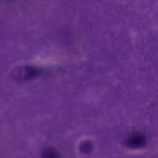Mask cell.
I'll return each mask as SVG.
<instances>
[{
	"label": "cell",
	"mask_w": 158,
	"mask_h": 158,
	"mask_svg": "<svg viewBox=\"0 0 158 158\" xmlns=\"http://www.w3.org/2000/svg\"><path fill=\"white\" fill-rule=\"evenodd\" d=\"M39 73V70L36 68L27 67L25 69L22 77L24 79H30L38 76Z\"/></svg>",
	"instance_id": "2"
},
{
	"label": "cell",
	"mask_w": 158,
	"mask_h": 158,
	"mask_svg": "<svg viewBox=\"0 0 158 158\" xmlns=\"http://www.w3.org/2000/svg\"><path fill=\"white\" fill-rule=\"evenodd\" d=\"M146 144L145 136L140 133H136L130 136L126 141V144L130 148H141Z\"/></svg>",
	"instance_id": "1"
},
{
	"label": "cell",
	"mask_w": 158,
	"mask_h": 158,
	"mask_svg": "<svg viewBox=\"0 0 158 158\" xmlns=\"http://www.w3.org/2000/svg\"><path fill=\"white\" fill-rule=\"evenodd\" d=\"M42 158H59V154L56 149L48 148L42 152Z\"/></svg>",
	"instance_id": "3"
},
{
	"label": "cell",
	"mask_w": 158,
	"mask_h": 158,
	"mask_svg": "<svg viewBox=\"0 0 158 158\" xmlns=\"http://www.w3.org/2000/svg\"><path fill=\"white\" fill-rule=\"evenodd\" d=\"M92 149V144L89 142H85L81 146V151L84 152H88Z\"/></svg>",
	"instance_id": "4"
}]
</instances>
